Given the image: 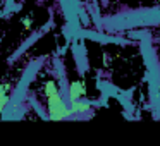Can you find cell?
Wrapping results in <instances>:
<instances>
[{
    "label": "cell",
    "mask_w": 160,
    "mask_h": 146,
    "mask_svg": "<svg viewBox=\"0 0 160 146\" xmlns=\"http://www.w3.org/2000/svg\"><path fill=\"white\" fill-rule=\"evenodd\" d=\"M45 91V98H47V108H48V119L50 120H64V119L71 117L72 112L71 108L66 105L62 95H60L59 88H57L55 81L48 79L43 86Z\"/></svg>",
    "instance_id": "cell-1"
},
{
    "label": "cell",
    "mask_w": 160,
    "mask_h": 146,
    "mask_svg": "<svg viewBox=\"0 0 160 146\" xmlns=\"http://www.w3.org/2000/svg\"><path fill=\"white\" fill-rule=\"evenodd\" d=\"M84 95H86V86H84L83 81H74V83H71V86H69V101L71 103L81 100Z\"/></svg>",
    "instance_id": "cell-2"
},
{
    "label": "cell",
    "mask_w": 160,
    "mask_h": 146,
    "mask_svg": "<svg viewBox=\"0 0 160 146\" xmlns=\"http://www.w3.org/2000/svg\"><path fill=\"white\" fill-rule=\"evenodd\" d=\"M69 108H71V112H72V114H86V112L91 110V105L88 103V101L78 100V101H72Z\"/></svg>",
    "instance_id": "cell-3"
},
{
    "label": "cell",
    "mask_w": 160,
    "mask_h": 146,
    "mask_svg": "<svg viewBox=\"0 0 160 146\" xmlns=\"http://www.w3.org/2000/svg\"><path fill=\"white\" fill-rule=\"evenodd\" d=\"M9 103V84H0V112H4Z\"/></svg>",
    "instance_id": "cell-4"
}]
</instances>
